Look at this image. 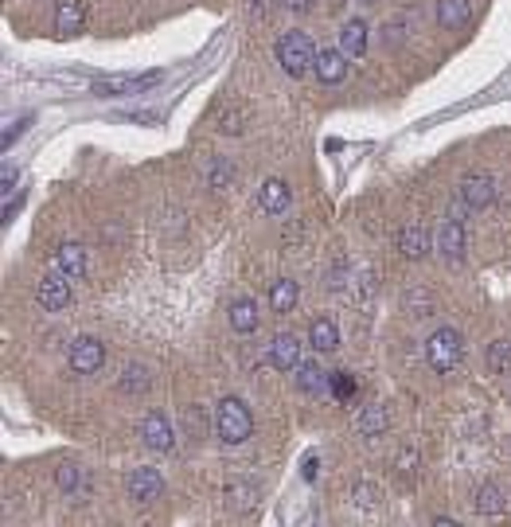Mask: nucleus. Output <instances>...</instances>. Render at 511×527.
I'll use <instances>...</instances> for the list:
<instances>
[{
	"label": "nucleus",
	"mask_w": 511,
	"mask_h": 527,
	"mask_svg": "<svg viewBox=\"0 0 511 527\" xmlns=\"http://www.w3.org/2000/svg\"><path fill=\"white\" fill-rule=\"evenodd\" d=\"M215 434H219V442H227V445H242L254 434V414L239 395L219 398V406H215Z\"/></svg>",
	"instance_id": "f257e3e1"
},
{
	"label": "nucleus",
	"mask_w": 511,
	"mask_h": 527,
	"mask_svg": "<svg viewBox=\"0 0 511 527\" xmlns=\"http://www.w3.org/2000/svg\"><path fill=\"white\" fill-rule=\"evenodd\" d=\"M278 63L285 67V75L289 78H304L312 71V63H317V47H312V39L301 32V28H293V32H285L278 39Z\"/></svg>",
	"instance_id": "f03ea898"
},
{
	"label": "nucleus",
	"mask_w": 511,
	"mask_h": 527,
	"mask_svg": "<svg viewBox=\"0 0 511 527\" xmlns=\"http://www.w3.org/2000/svg\"><path fill=\"white\" fill-rule=\"evenodd\" d=\"M460 356H465V344H460V332L457 328H434L426 336V364L434 367L437 375L453 371L460 364Z\"/></svg>",
	"instance_id": "7ed1b4c3"
},
{
	"label": "nucleus",
	"mask_w": 511,
	"mask_h": 527,
	"mask_svg": "<svg viewBox=\"0 0 511 527\" xmlns=\"http://www.w3.org/2000/svg\"><path fill=\"white\" fill-rule=\"evenodd\" d=\"M137 429H141V442L149 445L153 453H172V449H176V429H172V422L161 414V410H149Z\"/></svg>",
	"instance_id": "20e7f679"
},
{
	"label": "nucleus",
	"mask_w": 511,
	"mask_h": 527,
	"mask_svg": "<svg viewBox=\"0 0 511 527\" xmlns=\"http://www.w3.org/2000/svg\"><path fill=\"white\" fill-rule=\"evenodd\" d=\"M67 359H71L75 375H94V371L106 364V344L94 336H78L71 344V351H67Z\"/></svg>",
	"instance_id": "39448f33"
},
{
	"label": "nucleus",
	"mask_w": 511,
	"mask_h": 527,
	"mask_svg": "<svg viewBox=\"0 0 511 527\" xmlns=\"http://www.w3.org/2000/svg\"><path fill=\"white\" fill-rule=\"evenodd\" d=\"M125 492H130L133 504H153L156 496L164 492V476L156 473L153 465H141V468H133V473L125 476Z\"/></svg>",
	"instance_id": "423d86ee"
},
{
	"label": "nucleus",
	"mask_w": 511,
	"mask_h": 527,
	"mask_svg": "<svg viewBox=\"0 0 511 527\" xmlns=\"http://www.w3.org/2000/svg\"><path fill=\"white\" fill-rule=\"evenodd\" d=\"M434 239H437V254L445 266H460V262H465V223L445 219Z\"/></svg>",
	"instance_id": "0eeeda50"
},
{
	"label": "nucleus",
	"mask_w": 511,
	"mask_h": 527,
	"mask_svg": "<svg viewBox=\"0 0 511 527\" xmlns=\"http://www.w3.org/2000/svg\"><path fill=\"white\" fill-rule=\"evenodd\" d=\"M35 297H39V305H43L47 312H63V309L75 301V293H71V281H67L63 273H55V270H51L43 281H39Z\"/></svg>",
	"instance_id": "6e6552de"
},
{
	"label": "nucleus",
	"mask_w": 511,
	"mask_h": 527,
	"mask_svg": "<svg viewBox=\"0 0 511 527\" xmlns=\"http://www.w3.org/2000/svg\"><path fill=\"white\" fill-rule=\"evenodd\" d=\"M460 200H465L473 211L488 208V203H496V180H492V172H468L465 180H460Z\"/></svg>",
	"instance_id": "1a4fd4ad"
},
{
	"label": "nucleus",
	"mask_w": 511,
	"mask_h": 527,
	"mask_svg": "<svg viewBox=\"0 0 511 527\" xmlns=\"http://www.w3.org/2000/svg\"><path fill=\"white\" fill-rule=\"evenodd\" d=\"M265 359H270V367H278V371H297L301 367V340L293 336V332H278V336L270 340Z\"/></svg>",
	"instance_id": "9d476101"
},
{
	"label": "nucleus",
	"mask_w": 511,
	"mask_h": 527,
	"mask_svg": "<svg viewBox=\"0 0 511 527\" xmlns=\"http://www.w3.org/2000/svg\"><path fill=\"white\" fill-rule=\"evenodd\" d=\"M312 71H317V78L324 86H340L343 78H348V55H343L340 47H317Z\"/></svg>",
	"instance_id": "9b49d317"
},
{
	"label": "nucleus",
	"mask_w": 511,
	"mask_h": 527,
	"mask_svg": "<svg viewBox=\"0 0 511 527\" xmlns=\"http://www.w3.org/2000/svg\"><path fill=\"white\" fill-rule=\"evenodd\" d=\"M86 28V4L83 0H59L55 4V35L59 39H75Z\"/></svg>",
	"instance_id": "f8f14e48"
},
{
	"label": "nucleus",
	"mask_w": 511,
	"mask_h": 527,
	"mask_svg": "<svg viewBox=\"0 0 511 527\" xmlns=\"http://www.w3.org/2000/svg\"><path fill=\"white\" fill-rule=\"evenodd\" d=\"M429 250H437L434 231H426V227H406V231L398 234V254H402V258L421 262V258H429Z\"/></svg>",
	"instance_id": "ddd939ff"
},
{
	"label": "nucleus",
	"mask_w": 511,
	"mask_h": 527,
	"mask_svg": "<svg viewBox=\"0 0 511 527\" xmlns=\"http://www.w3.org/2000/svg\"><path fill=\"white\" fill-rule=\"evenodd\" d=\"M51 266H55V273H63V278H83L86 273V247L83 242H75V239L59 242Z\"/></svg>",
	"instance_id": "4468645a"
},
{
	"label": "nucleus",
	"mask_w": 511,
	"mask_h": 527,
	"mask_svg": "<svg viewBox=\"0 0 511 527\" xmlns=\"http://www.w3.org/2000/svg\"><path fill=\"white\" fill-rule=\"evenodd\" d=\"M293 375H297V390H304V395H328L332 390V375L317 359H301V367Z\"/></svg>",
	"instance_id": "2eb2a0df"
},
{
	"label": "nucleus",
	"mask_w": 511,
	"mask_h": 527,
	"mask_svg": "<svg viewBox=\"0 0 511 527\" xmlns=\"http://www.w3.org/2000/svg\"><path fill=\"white\" fill-rule=\"evenodd\" d=\"M351 426H356V434H359V437H379L382 429L390 426V410L382 406V403H371V406H363V410H359L356 422H351Z\"/></svg>",
	"instance_id": "dca6fc26"
},
{
	"label": "nucleus",
	"mask_w": 511,
	"mask_h": 527,
	"mask_svg": "<svg viewBox=\"0 0 511 527\" xmlns=\"http://www.w3.org/2000/svg\"><path fill=\"white\" fill-rule=\"evenodd\" d=\"M367 24L356 16V20H348V24L340 28V51L348 55V59H363L367 55Z\"/></svg>",
	"instance_id": "f3484780"
},
{
	"label": "nucleus",
	"mask_w": 511,
	"mask_h": 527,
	"mask_svg": "<svg viewBox=\"0 0 511 527\" xmlns=\"http://www.w3.org/2000/svg\"><path fill=\"white\" fill-rule=\"evenodd\" d=\"M309 344L320 351V356H328V351L340 348V325L332 317H317L309 325Z\"/></svg>",
	"instance_id": "a211bd4d"
},
{
	"label": "nucleus",
	"mask_w": 511,
	"mask_h": 527,
	"mask_svg": "<svg viewBox=\"0 0 511 527\" xmlns=\"http://www.w3.org/2000/svg\"><path fill=\"white\" fill-rule=\"evenodd\" d=\"M258 203H262L265 215H285V211H289V203H293V195H289V188H285V180H278V176H273V180L262 184Z\"/></svg>",
	"instance_id": "6ab92c4d"
},
{
	"label": "nucleus",
	"mask_w": 511,
	"mask_h": 527,
	"mask_svg": "<svg viewBox=\"0 0 511 527\" xmlns=\"http://www.w3.org/2000/svg\"><path fill=\"white\" fill-rule=\"evenodd\" d=\"M227 320L239 336H250V332L258 328V305H254L250 297H234L231 309H227Z\"/></svg>",
	"instance_id": "aec40b11"
},
{
	"label": "nucleus",
	"mask_w": 511,
	"mask_h": 527,
	"mask_svg": "<svg viewBox=\"0 0 511 527\" xmlns=\"http://www.w3.org/2000/svg\"><path fill=\"white\" fill-rule=\"evenodd\" d=\"M297 301H301V286H297L293 278H278V281L270 286V309L281 312V317L297 309Z\"/></svg>",
	"instance_id": "412c9836"
},
{
	"label": "nucleus",
	"mask_w": 511,
	"mask_h": 527,
	"mask_svg": "<svg viewBox=\"0 0 511 527\" xmlns=\"http://www.w3.org/2000/svg\"><path fill=\"white\" fill-rule=\"evenodd\" d=\"M468 16H473L468 0H437V24L445 28V32H457V28H465Z\"/></svg>",
	"instance_id": "4be33fe9"
},
{
	"label": "nucleus",
	"mask_w": 511,
	"mask_h": 527,
	"mask_svg": "<svg viewBox=\"0 0 511 527\" xmlns=\"http://www.w3.org/2000/svg\"><path fill=\"white\" fill-rule=\"evenodd\" d=\"M476 512L480 515H504L507 512V496L499 492V484H480L476 488Z\"/></svg>",
	"instance_id": "5701e85b"
},
{
	"label": "nucleus",
	"mask_w": 511,
	"mask_h": 527,
	"mask_svg": "<svg viewBox=\"0 0 511 527\" xmlns=\"http://www.w3.org/2000/svg\"><path fill=\"white\" fill-rule=\"evenodd\" d=\"M484 371L488 375H504L511 371V340H492L484 348Z\"/></svg>",
	"instance_id": "b1692460"
},
{
	"label": "nucleus",
	"mask_w": 511,
	"mask_h": 527,
	"mask_svg": "<svg viewBox=\"0 0 511 527\" xmlns=\"http://www.w3.org/2000/svg\"><path fill=\"white\" fill-rule=\"evenodd\" d=\"M227 504L234 507V512H250L254 504H258V484H250V481H234L227 488Z\"/></svg>",
	"instance_id": "393cba45"
},
{
	"label": "nucleus",
	"mask_w": 511,
	"mask_h": 527,
	"mask_svg": "<svg viewBox=\"0 0 511 527\" xmlns=\"http://www.w3.org/2000/svg\"><path fill=\"white\" fill-rule=\"evenodd\" d=\"M351 504L363 507L367 515H375L379 507H382V496H379V488L371 484V481H356V484H351Z\"/></svg>",
	"instance_id": "a878e982"
},
{
	"label": "nucleus",
	"mask_w": 511,
	"mask_h": 527,
	"mask_svg": "<svg viewBox=\"0 0 511 527\" xmlns=\"http://www.w3.org/2000/svg\"><path fill=\"white\" fill-rule=\"evenodd\" d=\"M83 468H78L75 461H63L55 468V484H59V492H78V488H83Z\"/></svg>",
	"instance_id": "bb28decb"
},
{
	"label": "nucleus",
	"mask_w": 511,
	"mask_h": 527,
	"mask_svg": "<svg viewBox=\"0 0 511 527\" xmlns=\"http://www.w3.org/2000/svg\"><path fill=\"white\" fill-rule=\"evenodd\" d=\"M145 387H149V371H145V364L133 359V364L122 371V390L125 395H137V390H145Z\"/></svg>",
	"instance_id": "cd10ccee"
},
{
	"label": "nucleus",
	"mask_w": 511,
	"mask_h": 527,
	"mask_svg": "<svg viewBox=\"0 0 511 527\" xmlns=\"http://www.w3.org/2000/svg\"><path fill=\"white\" fill-rule=\"evenodd\" d=\"M231 184V161H223V156H215V161L208 164V188H227Z\"/></svg>",
	"instance_id": "c85d7f7f"
},
{
	"label": "nucleus",
	"mask_w": 511,
	"mask_h": 527,
	"mask_svg": "<svg viewBox=\"0 0 511 527\" xmlns=\"http://www.w3.org/2000/svg\"><path fill=\"white\" fill-rule=\"evenodd\" d=\"M429 297H434L429 289H410L406 293V309L414 312V317H426V312H434V301Z\"/></svg>",
	"instance_id": "c756f323"
},
{
	"label": "nucleus",
	"mask_w": 511,
	"mask_h": 527,
	"mask_svg": "<svg viewBox=\"0 0 511 527\" xmlns=\"http://www.w3.org/2000/svg\"><path fill=\"white\" fill-rule=\"evenodd\" d=\"M382 39H387V47H398L402 39H406V24H402V20H390V24L382 28Z\"/></svg>",
	"instance_id": "7c9ffc66"
},
{
	"label": "nucleus",
	"mask_w": 511,
	"mask_h": 527,
	"mask_svg": "<svg viewBox=\"0 0 511 527\" xmlns=\"http://www.w3.org/2000/svg\"><path fill=\"white\" fill-rule=\"evenodd\" d=\"M332 390H336V398H351L356 379H351V375H332Z\"/></svg>",
	"instance_id": "2f4dec72"
},
{
	"label": "nucleus",
	"mask_w": 511,
	"mask_h": 527,
	"mask_svg": "<svg viewBox=\"0 0 511 527\" xmlns=\"http://www.w3.org/2000/svg\"><path fill=\"white\" fill-rule=\"evenodd\" d=\"M234 130H242V114H223V133H234Z\"/></svg>",
	"instance_id": "473e14b6"
},
{
	"label": "nucleus",
	"mask_w": 511,
	"mask_h": 527,
	"mask_svg": "<svg viewBox=\"0 0 511 527\" xmlns=\"http://www.w3.org/2000/svg\"><path fill=\"white\" fill-rule=\"evenodd\" d=\"M285 8H289V12H309L312 8V0H281Z\"/></svg>",
	"instance_id": "72a5a7b5"
},
{
	"label": "nucleus",
	"mask_w": 511,
	"mask_h": 527,
	"mask_svg": "<svg viewBox=\"0 0 511 527\" xmlns=\"http://www.w3.org/2000/svg\"><path fill=\"white\" fill-rule=\"evenodd\" d=\"M0 184H4V192H12V184H16V169H12V164H4V180H0Z\"/></svg>",
	"instance_id": "f704fd0d"
},
{
	"label": "nucleus",
	"mask_w": 511,
	"mask_h": 527,
	"mask_svg": "<svg viewBox=\"0 0 511 527\" xmlns=\"http://www.w3.org/2000/svg\"><path fill=\"white\" fill-rule=\"evenodd\" d=\"M434 527H460L457 520H434Z\"/></svg>",
	"instance_id": "c9c22d12"
},
{
	"label": "nucleus",
	"mask_w": 511,
	"mask_h": 527,
	"mask_svg": "<svg viewBox=\"0 0 511 527\" xmlns=\"http://www.w3.org/2000/svg\"><path fill=\"white\" fill-rule=\"evenodd\" d=\"M356 4H363V8H371V4H379V0H356Z\"/></svg>",
	"instance_id": "e433bc0d"
}]
</instances>
